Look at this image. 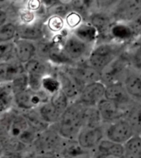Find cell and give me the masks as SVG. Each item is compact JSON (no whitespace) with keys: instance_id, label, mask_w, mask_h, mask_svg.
<instances>
[{"instance_id":"1","label":"cell","mask_w":141,"mask_h":158,"mask_svg":"<svg viewBox=\"0 0 141 158\" xmlns=\"http://www.w3.org/2000/svg\"><path fill=\"white\" fill-rule=\"evenodd\" d=\"M84 106L78 101L69 104L62 114L58 123V132L65 140H77L78 136L83 128Z\"/></svg>"},{"instance_id":"2","label":"cell","mask_w":141,"mask_h":158,"mask_svg":"<svg viewBox=\"0 0 141 158\" xmlns=\"http://www.w3.org/2000/svg\"><path fill=\"white\" fill-rule=\"evenodd\" d=\"M6 133L9 138L21 142L26 146L34 144L39 133L29 124L22 114H14L6 123Z\"/></svg>"},{"instance_id":"3","label":"cell","mask_w":141,"mask_h":158,"mask_svg":"<svg viewBox=\"0 0 141 158\" xmlns=\"http://www.w3.org/2000/svg\"><path fill=\"white\" fill-rule=\"evenodd\" d=\"M120 56L119 43L107 42L93 47L87 57V63L102 72Z\"/></svg>"},{"instance_id":"4","label":"cell","mask_w":141,"mask_h":158,"mask_svg":"<svg viewBox=\"0 0 141 158\" xmlns=\"http://www.w3.org/2000/svg\"><path fill=\"white\" fill-rule=\"evenodd\" d=\"M50 95L45 90L34 91L28 88L14 95V104L23 111H30L38 109L45 103L50 101Z\"/></svg>"},{"instance_id":"5","label":"cell","mask_w":141,"mask_h":158,"mask_svg":"<svg viewBox=\"0 0 141 158\" xmlns=\"http://www.w3.org/2000/svg\"><path fill=\"white\" fill-rule=\"evenodd\" d=\"M135 135V130L126 118L111 123L105 132L107 139L121 145H125Z\"/></svg>"},{"instance_id":"6","label":"cell","mask_w":141,"mask_h":158,"mask_svg":"<svg viewBox=\"0 0 141 158\" xmlns=\"http://www.w3.org/2000/svg\"><path fill=\"white\" fill-rule=\"evenodd\" d=\"M128 60L120 55L113 62L102 71V82L106 85L115 83H123L128 70Z\"/></svg>"},{"instance_id":"7","label":"cell","mask_w":141,"mask_h":158,"mask_svg":"<svg viewBox=\"0 0 141 158\" xmlns=\"http://www.w3.org/2000/svg\"><path fill=\"white\" fill-rule=\"evenodd\" d=\"M64 138L59 135L58 130H52L50 127L45 132L40 133L34 143L38 155L54 153L59 149Z\"/></svg>"},{"instance_id":"8","label":"cell","mask_w":141,"mask_h":158,"mask_svg":"<svg viewBox=\"0 0 141 158\" xmlns=\"http://www.w3.org/2000/svg\"><path fill=\"white\" fill-rule=\"evenodd\" d=\"M62 47L67 56L74 62L81 60L85 56L88 57L93 48V47L81 41L73 33L65 36Z\"/></svg>"},{"instance_id":"9","label":"cell","mask_w":141,"mask_h":158,"mask_svg":"<svg viewBox=\"0 0 141 158\" xmlns=\"http://www.w3.org/2000/svg\"><path fill=\"white\" fill-rule=\"evenodd\" d=\"M105 84L102 81L93 82L85 85L76 101L83 106H97L99 102L105 98Z\"/></svg>"},{"instance_id":"10","label":"cell","mask_w":141,"mask_h":158,"mask_svg":"<svg viewBox=\"0 0 141 158\" xmlns=\"http://www.w3.org/2000/svg\"><path fill=\"white\" fill-rule=\"evenodd\" d=\"M140 15L141 0L119 2L114 12V18L117 23H131Z\"/></svg>"},{"instance_id":"11","label":"cell","mask_w":141,"mask_h":158,"mask_svg":"<svg viewBox=\"0 0 141 158\" xmlns=\"http://www.w3.org/2000/svg\"><path fill=\"white\" fill-rule=\"evenodd\" d=\"M97 108L100 113L103 122L110 124L117 120L125 118L128 111V109H124L107 98L102 99L97 105Z\"/></svg>"},{"instance_id":"12","label":"cell","mask_w":141,"mask_h":158,"mask_svg":"<svg viewBox=\"0 0 141 158\" xmlns=\"http://www.w3.org/2000/svg\"><path fill=\"white\" fill-rule=\"evenodd\" d=\"M74 77L83 87L88 84L102 81V73L87 63L86 65H77L66 68Z\"/></svg>"},{"instance_id":"13","label":"cell","mask_w":141,"mask_h":158,"mask_svg":"<svg viewBox=\"0 0 141 158\" xmlns=\"http://www.w3.org/2000/svg\"><path fill=\"white\" fill-rule=\"evenodd\" d=\"M56 77L60 85V89L69 99H74L76 101L79 97L83 86L66 69L65 70H59Z\"/></svg>"},{"instance_id":"14","label":"cell","mask_w":141,"mask_h":158,"mask_svg":"<svg viewBox=\"0 0 141 158\" xmlns=\"http://www.w3.org/2000/svg\"><path fill=\"white\" fill-rule=\"evenodd\" d=\"M105 132L103 126L83 127L78 136L77 142L82 148L87 150L95 149L103 140Z\"/></svg>"},{"instance_id":"15","label":"cell","mask_w":141,"mask_h":158,"mask_svg":"<svg viewBox=\"0 0 141 158\" xmlns=\"http://www.w3.org/2000/svg\"><path fill=\"white\" fill-rule=\"evenodd\" d=\"M105 98L114 102L124 109H126V107L128 106H132L133 103V99L130 96L122 82L107 85Z\"/></svg>"},{"instance_id":"16","label":"cell","mask_w":141,"mask_h":158,"mask_svg":"<svg viewBox=\"0 0 141 158\" xmlns=\"http://www.w3.org/2000/svg\"><path fill=\"white\" fill-rule=\"evenodd\" d=\"M14 42L16 59L22 65H25L35 58L36 51V44L31 41L17 38Z\"/></svg>"},{"instance_id":"17","label":"cell","mask_w":141,"mask_h":158,"mask_svg":"<svg viewBox=\"0 0 141 158\" xmlns=\"http://www.w3.org/2000/svg\"><path fill=\"white\" fill-rule=\"evenodd\" d=\"M44 25L40 22H36L31 25L18 24V37L31 42H39L45 38Z\"/></svg>"},{"instance_id":"18","label":"cell","mask_w":141,"mask_h":158,"mask_svg":"<svg viewBox=\"0 0 141 158\" xmlns=\"http://www.w3.org/2000/svg\"><path fill=\"white\" fill-rule=\"evenodd\" d=\"M95 154L99 158H122L125 156V147L106 138L96 148Z\"/></svg>"},{"instance_id":"19","label":"cell","mask_w":141,"mask_h":158,"mask_svg":"<svg viewBox=\"0 0 141 158\" xmlns=\"http://www.w3.org/2000/svg\"><path fill=\"white\" fill-rule=\"evenodd\" d=\"M26 72L24 65L18 60L8 62H1L0 65V78L1 83H12L16 78Z\"/></svg>"},{"instance_id":"20","label":"cell","mask_w":141,"mask_h":158,"mask_svg":"<svg viewBox=\"0 0 141 158\" xmlns=\"http://www.w3.org/2000/svg\"><path fill=\"white\" fill-rule=\"evenodd\" d=\"M62 152L63 158H91V153L79 144L77 140L64 139L59 148Z\"/></svg>"},{"instance_id":"21","label":"cell","mask_w":141,"mask_h":158,"mask_svg":"<svg viewBox=\"0 0 141 158\" xmlns=\"http://www.w3.org/2000/svg\"><path fill=\"white\" fill-rule=\"evenodd\" d=\"M89 23L94 27L100 35H109L113 25L112 18L105 12H94L89 17Z\"/></svg>"},{"instance_id":"22","label":"cell","mask_w":141,"mask_h":158,"mask_svg":"<svg viewBox=\"0 0 141 158\" xmlns=\"http://www.w3.org/2000/svg\"><path fill=\"white\" fill-rule=\"evenodd\" d=\"M123 84L132 99L141 100V73L129 70Z\"/></svg>"},{"instance_id":"23","label":"cell","mask_w":141,"mask_h":158,"mask_svg":"<svg viewBox=\"0 0 141 158\" xmlns=\"http://www.w3.org/2000/svg\"><path fill=\"white\" fill-rule=\"evenodd\" d=\"M72 33L81 41L92 47H93L94 42L97 41V39L99 36V33L97 31V29L89 22L83 23L77 29L73 31Z\"/></svg>"},{"instance_id":"24","label":"cell","mask_w":141,"mask_h":158,"mask_svg":"<svg viewBox=\"0 0 141 158\" xmlns=\"http://www.w3.org/2000/svg\"><path fill=\"white\" fill-rule=\"evenodd\" d=\"M109 35L119 43L131 40L135 35V32L130 24H126V23H113L111 27Z\"/></svg>"},{"instance_id":"25","label":"cell","mask_w":141,"mask_h":158,"mask_svg":"<svg viewBox=\"0 0 141 158\" xmlns=\"http://www.w3.org/2000/svg\"><path fill=\"white\" fill-rule=\"evenodd\" d=\"M24 68L27 75L30 76H38L45 78L47 75H50L49 65H47L42 59L34 58L29 62L24 65Z\"/></svg>"},{"instance_id":"26","label":"cell","mask_w":141,"mask_h":158,"mask_svg":"<svg viewBox=\"0 0 141 158\" xmlns=\"http://www.w3.org/2000/svg\"><path fill=\"white\" fill-rule=\"evenodd\" d=\"M37 110L41 118L50 125L58 123L61 118V114L54 108L50 101L41 105L37 109Z\"/></svg>"},{"instance_id":"27","label":"cell","mask_w":141,"mask_h":158,"mask_svg":"<svg viewBox=\"0 0 141 158\" xmlns=\"http://www.w3.org/2000/svg\"><path fill=\"white\" fill-rule=\"evenodd\" d=\"M22 114L25 116L26 120L28 121L29 124L31 125V127H33L39 134L41 133V132H45L50 126L49 123H47L41 118L37 109L30 110V111H25V113Z\"/></svg>"},{"instance_id":"28","label":"cell","mask_w":141,"mask_h":158,"mask_svg":"<svg viewBox=\"0 0 141 158\" xmlns=\"http://www.w3.org/2000/svg\"><path fill=\"white\" fill-rule=\"evenodd\" d=\"M47 60H50L52 64H54L56 65H70V66H72V65L74 64V61L64 52L62 45H57L53 48V50L47 57Z\"/></svg>"},{"instance_id":"29","label":"cell","mask_w":141,"mask_h":158,"mask_svg":"<svg viewBox=\"0 0 141 158\" xmlns=\"http://www.w3.org/2000/svg\"><path fill=\"white\" fill-rule=\"evenodd\" d=\"M102 118L97 106H84L83 109V127H98L102 125Z\"/></svg>"},{"instance_id":"30","label":"cell","mask_w":141,"mask_h":158,"mask_svg":"<svg viewBox=\"0 0 141 158\" xmlns=\"http://www.w3.org/2000/svg\"><path fill=\"white\" fill-rule=\"evenodd\" d=\"M14 104V94L10 83L2 84L0 92V109L2 114L5 113Z\"/></svg>"},{"instance_id":"31","label":"cell","mask_w":141,"mask_h":158,"mask_svg":"<svg viewBox=\"0 0 141 158\" xmlns=\"http://www.w3.org/2000/svg\"><path fill=\"white\" fill-rule=\"evenodd\" d=\"M126 118L131 123L136 134L141 135V104H135L130 107Z\"/></svg>"},{"instance_id":"32","label":"cell","mask_w":141,"mask_h":158,"mask_svg":"<svg viewBox=\"0 0 141 158\" xmlns=\"http://www.w3.org/2000/svg\"><path fill=\"white\" fill-rule=\"evenodd\" d=\"M124 147L126 158H141V135H135Z\"/></svg>"},{"instance_id":"33","label":"cell","mask_w":141,"mask_h":158,"mask_svg":"<svg viewBox=\"0 0 141 158\" xmlns=\"http://www.w3.org/2000/svg\"><path fill=\"white\" fill-rule=\"evenodd\" d=\"M18 37V25L12 22H8L0 26V42H10Z\"/></svg>"},{"instance_id":"34","label":"cell","mask_w":141,"mask_h":158,"mask_svg":"<svg viewBox=\"0 0 141 158\" xmlns=\"http://www.w3.org/2000/svg\"><path fill=\"white\" fill-rule=\"evenodd\" d=\"M50 101L58 110L59 114H61V116L62 114L66 111V109L70 104H69V98L60 89L50 96Z\"/></svg>"},{"instance_id":"35","label":"cell","mask_w":141,"mask_h":158,"mask_svg":"<svg viewBox=\"0 0 141 158\" xmlns=\"http://www.w3.org/2000/svg\"><path fill=\"white\" fill-rule=\"evenodd\" d=\"M45 27L54 36L61 33L66 25L64 18L58 15H50L47 18Z\"/></svg>"},{"instance_id":"36","label":"cell","mask_w":141,"mask_h":158,"mask_svg":"<svg viewBox=\"0 0 141 158\" xmlns=\"http://www.w3.org/2000/svg\"><path fill=\"white\" fill-rule=\"evenodd\" d=\"M64 21H65V25H66L67 28L75 31V29H77L83 23V16L81 13L72 9L65 16Z\"/></svg>"},{"instance_id":"37","label":"cell","mask_w":141,"mask_h":158,"mask_svg":"<svg viewBox=\"0 0 141 158\" xmlns=\"http://www.w3.org/2000/svg\"><path fill=\"white\" fill-rule=\"evenodd\" d=\"M0 57L1 62H8L17 60L14 51V42H3L0 45Z\"/></svg>"},{"instance_id":"38","label":"cell","mask_w":141,"mask_h":158,"mask_svg":"<svg viewBox=\"0 0 141 158\" xmlns=\"http://www.w3.org/2000/svg\"><path fill=\"white\" fill-rule=\"evenodd\" d=\"M10 85L14 95L16 94L26 90L29 88L28 75L26 72L23 73L21 75H19L18 77L16 78L12 83H10Z\"/></svg>"},{"instance_id":"39","label":"cell","mask_w":141,"mask_h":158,"mask_svg":"<svg viewBox=\"0 0 141 158\" xmlns=\"http://www.w3.org/2000/svg\"><path fill=\"white\" fill-rule=\"evenodd\" d=\"M18 19L20 24L31 25L37 22V16L35 12L29 10L26 8H22L18 11Z\"/></svg>"},{"instance_id":"40","label":"cell","mask_w":141,"mask_h":158,"mask_svg":"<svg viewBox=\"0 0 141 158\" xmlns=\"http://www.w3.org/2000/svg\"><path fill=\"white\" fill-rule=\"evenodd\" d=\"M60 89V85L57 77H53L51 75H49L44 78L43 80V90L51 96L54 93Z\"/></svg>"},{"instance_id":"41","label":"cell","mask_w":141,"mask_h":158,"mask_svg":"<svg viewBox=\"0 0 141 158\" xmlns=\"http://www.w3.org/2000/svg\"><path fill=\"white\" fill-rule=\"evenodd\" d=\"M131 62L138 71H141V46L136 47L131 55Z\"/></svg>"},{"instance_id":"42","label":"cell","mask_w":141,"mask_h":158,"mask_svg":"<svg viewBox=\"0 0 141 158\" xmlns=\"http://www.w3.org/2000/svg\"><path fill=\"white\" fill-rule=\"evenodd\" d=\"M42 7H43V3L42 1L40 0H28L26 2V6H25V8L35 13L40 10Z\"/></svg>"}]
</instances>
